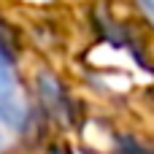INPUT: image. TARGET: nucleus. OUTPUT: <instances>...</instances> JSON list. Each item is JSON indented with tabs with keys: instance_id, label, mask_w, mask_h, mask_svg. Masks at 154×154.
<instances>
[{
	"instance_id": "obj_1",
	"label": "nucleus",
	"mask_w": 154,
	"mask_h": 154,
	"mask_svg": "<svg viewBox=\"0 0 154 154\" xmlns=\"http://www.w3.org/2000/svg\"><path fill=\"white\" fill-rule=\"evenodd\" d=\"M0 119L11 127H22L24 108L16 100V76L8 60H0Z\"/></svg>"
},
{
	"instance_id": "obj_5",
	"label": "nucleus",
	"mask_w": 154,
	"mask_h": 154,
	"mask_svg": "<svg viewBox=\"0 0 154 154\" xmlns=\"http://www.w3.org/2000/svg\"><path fill=\"white\" fill-rule=\"evenodd\" d=\"M51 154H68V152H62L60 146H54V149H51Z\"/></svg>"
},
{
	"instance_id": "obj_3",
	"label": "nucleus",
	"mask_w": 154,
	"mask_h": 154,
	"mask_svg": "<svg viewBox=\"0 0 154 154\" xmlns=\"http://www.w3.org/2000/svg\"><path fill=\"white\" fill-rule=\"evenodd\" d=\"M116 149H119V154H154L152 146L141 143V141L133 138V135H119V138H116Z\"/></svg>"
},
{
	"instance_id": "obj_4",
	"label": "nucleus",
	"mask_w": 154,
	"mask_h": 154,
	"mask_svg": "<svg viewBox=\"0 0 154 154\" xmlns=\"http://www.w3.org/2000/svg\"><path fill=\"white\" fill-rule=\"evenodd\" d=\"M0 60H8V62H11V54H8V49H5V43H3V38H0Z\"/></svg>"
},
{
	"instance_id": "obj_2",
	"label": "nucleus",
	"mask_w": 154,
	"mask_h": 154,
	"mask_svg": "<svg viewBox=\"0 0 154 154\" xmlns=\"http://www.w3.org/2000/svg\"><path fill=\"white\" fill-rule=\"evenodd\" d=\"M41 95H43V100L49 103V108L51 111H57L60 116H73V106H70V100H68V95H65V89L51 79V76H43L41 79Z\"/></svg>"
},
{
	"instance_id": "obj_6",
	"label": "nucleus",
	"mask_w": 154,
	"mask_h": 154,
	"mask_svg": "<svg viewBox=\"0 0 154 154\" xmlns=\"http://www.w3.org/2000/svg\"><path fill=\"white\" fill-rule=\"evenodd\" d=\"M0 143H3V138H0Z\"/></svg>"
}]
</instances>
